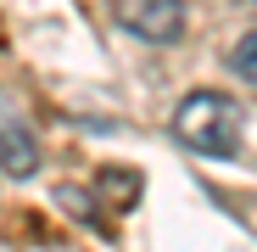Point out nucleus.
I'll use <instances>...</instances> for the list:
<instances>
[{"label": "nucleus", "mask_w": 257, "mask_h": 252, "mask_svg": "<svg viewBox=\"0 0 257 252\" xmlns=\"http://www.w3.org/2000/svg\"><path fill=\"white\" fill-rule=\"evenodd\" d=\"M112 23L146 45H174L185 39V0H112Z\"/></svg>", "instance_id": "nucleus-2"}, {"label": "nucleus", "mask_w": 257, "mask_h": 252, "mask_svg": "<svg viewBox=\"0 0 257 252\" xmlns=\"http://www.w3.org/2000/svg\"><path fill=\"white\" fill-rule=\"evenodd\" d=\"M0 129H6V180H28L34 168H39V146H34V135L23 129V118H17V107L6 101V118H0Z\"/></svg>", "instance_id": "nucleus-3"}, {"label": "nucleus", "mask_w": 257, "mask_h": 252, "mask_svg": "<svg viewBox=\"0 0 257 252\" xmlns=\"http://www.w3.org/2000/svg\"><path fill=\"white\" fill-rule=\"evenodd\" d=\"M229 67L251 84V90H257V28L246 34V39H235V51H229Z\"/></svg>", "instance_id": "nucleus-4"}, {"label": "nucleus", "mask_w": 257, "mask_h": 252, "mask_svg": "<svg viewBox=\"0 0 257 252\" xmlns=\"http://www.w3.org/2000/svg\"><path fill=\"white\" fill-rule=\"evenodd\" d=\"M174 135L201 157L229 162L240 151V107L224 90H190L179 101V112H174Z\"/></svg>", "instance_id": "nucleus-1"}]
</instances>
